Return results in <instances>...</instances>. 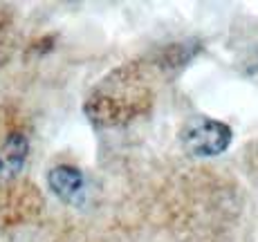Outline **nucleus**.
<instances>
[{"mask_svg":"<svg viewBox=\"0 0 258 242\" xmlns=\"http://www.w3.org/2000/svg\"><path fill=\"white\" fill-rule=\"evenodd\" d=\"M182 148L191 157H216L231 144V128L216 119H193L180 135Z\"/></svg>","mask_w":258,"mask_h":242,"instance_id":"1","label":"nucleus"},{"mask_svg":"<svg viewBox=\"0 0 258 242\" xmlns=\"http://www.w3.org/2000/svg\"><path fill=\"white\" fill-rule=\"evenodd\" d=\"M47 184L61 200L77 204L86 195V177L79 169L68 164H58L47 173Z\"/></svg>","mask_w":258,"mask_h":242,"instance_id":"2","label":"nucleus"},{"mask_svg":"<svg viewBox=\"0 0 258 242\" xmlns=\"http://www.w3.org/2000/svg\"><path fill=\"white\" fill-rule=\"evenodd\" d=\"M27 139L23 135H12L7 144L0 150V180L3 177H12L21 171L25 155H27Z\"/></svg>","mask_w":258,"mask_h":242,"instance_id":"3","label":"nucleus"}]
</instances>
